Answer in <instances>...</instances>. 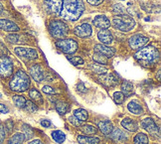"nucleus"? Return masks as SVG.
I'll return each mask as SVG.
<instances>
[{
  "mask_svg": "<svg viewBox=\"0 0 161 144\" xmlns=\"http://www.w3.org/2000/svg\"><path fill=\"white\" fill-rule=\"evenodd\" d=\"M6 130L4 127V124L2 122H0V144H2L5 140V137H6Z\"/></svg>",
  "mask_w": 161,
  "mask_h": 144,
  "instance_id": "obj_41",
  "label": "nucleus"
},
{
  "mask_svg": "<svg viewBox=\"0 0 161 144\" xmlns=\"http://www.w3.org/2000/svg\"><path fill=\"white\" fill-rule=\"evenodd\" d=\"M52 138L59 144L63 143L66 140V135L63 131L61 130H55L52 132Z\"/></svg>",
  "mask_w": 161,
  "mask_h": 144,
  "instance_id": "obj_33",
  "label": "nucleus"
},
{
  "mask_svg": "<svg viewBox=\"0 0 161 144\" xmlns=\"http://www.w3.org/2000/svg\"><path fill=\"white\" fill-rule=\"evenodd\" d=\"M25 108L28 112H30V114H35V112L38 110V106H37V104L35 102L28 101V102H26Z\"/></svg>",
  "mask_w": 161,
  "mask_h": 144,
  "instance_id": "obj_36",
  "label": "nucleus"
},
{
  "mask_svg": "<svg viewBox=\"0 0 161 144\" xmlns=\"http://www.w3.org/2000/svg\"><path fill=\"white\" fill-rule=\"evenodd\" d=\"M135 59L141 62V63H148V64H152V63L156 62L159 59V52L158 50L153 46H147L140 49L139 51L134 55Z\"/></svg>",
  "mask_w": 161,
  "mask_h": 144,
  "instance_id": "obj_3",
  "label": "nucleus"
},
{
  "mask_svg": "<svg viewBox=\"0 0 161 144\" xmlns=\"http://www.w3.org/2000/svg\"><path fill=\"white\" fill-rule=\"evenodd\" d=\"M77 90L80 91V92H85V91H86V86H84V84H79L78 86H77Z\"/></svg>",
  "mask_w": 161,
  "mask_h": 144,
  "instance_id": "obj_49",
  "label": "nucleus"
},
{
  "mask_svg": "<svg viewBox=\"0 0 161 144\" xmlns=\"http://www.w3.org/2000/svg\"><path fill=\"white\" fill-rule=\"evenodd\" d=\"M80 131L85 134L92 135V134H97V128L92 124H85V125H82V126H80Z\"/></svg>",
  "mask_w": 161,
  "mask_h": 144,
  "instance_id": "obj_30",
  "label": "nucleus"
},
{
  "mask_svg": "<svg viewBox=\"0 0 161 144\" xmlns=\"http://www.w3.org/2000/svg\"><path fill=\"white\" fill-rule=\"evenodd\" d=\"M133 144H149V138L145 133H138L133 139Z\"/></svg>",
  "mask_w": 161,
  "mask_h": 144,
  "instance_id": "obj_31",
  "label": "nucleus"
},
{
  "mask_svg": "<svg viewBox=\"0 0 161 144\" xmlns=\"http://www.w3.org/2000/svg\"><path fill=\"white\" fill-rule=\"evenodd\" d=\"M30 84L31 80L28 75L24 71L19 70L11 78L9 82V89L16 92H23L29 89Z\"/></svg>",
  "mask_w": 161,
  "mask_h": 144,
  "instance_id": "obj_2",
  "label": "nucleus"
},
{
  "mask_svg": "<svg viewBox=\"0 0 161 144\" xmlns=\"http://www.w3.org/2000/svg\"><path fill=\"white\" fill-rule=\"evenodd\" d=\"M40 123H41V125H42V126H43V127H45V128L51 127V125H52L51 121L49 120V119H41Z\"/></svg>",
  "mask_w": 161,
  "mask_h": 144,
  "instance_id": "obj_46",
  "label": "nucleus"
},
{
  "mask_svg": "<svg viewBox=\"0 0 161 144\" xmlns=\"http://www.w3.org/2000/svg\"><path fill=\"white\" fill-rule=\"evenodd\" d=\"M69 59V61L72 63L73 65H75V66H79V65H83L85 61L80 58V57H72V58H68Z\"/></svg>",
  "mask_w": 161,
  "mask_h": 144,
  "instance_id": "obj_40",
  "label": "nucleus"
},
{
  "mask_svg": "<svg viewBox=\"0 0 161 144\" xmlns=\"http://www.w3.org/2000/svg\"><path fill=\"white\" fill-rule=\"evenodd\" d=\"M44 2L51 12L58 14L60 13L62 5H63V0H44Z\"/></svg>",
  "mask_w": 161,
  "mask_h": 144,
  "instance_id": "obj_17",
  "label": "nucleus"
},
{
  "mask_svg": "<svg viewBox=\"0 0 161 144\" xmlns=\"http://www.w3.org/2000/svg\"><path fill=\"white\" fill-rule=\"evenodd\" d=\"M68 120H69V122L72 123V124L74 125V126H80V121H79L74 115L69 116V118H68Z\"/></svg>",
  "mask_w": 161,
  "mask_h": 144,
  "instance_id": "obj_43",
  "label": "nucleus"
},
{
  "mask_svg": "<svg viewBox=\"0 0 161 144\" xmlns=\"http://www.w3.org/2000/svg\"><path fill=\"white\" fill-rule=\"evenodd\" d=\"M56 110H57L61 115H65L67 112L70 110V104L67 102L59 101L56 103Z\"/></svg>",
  "mask_w": 161,
  "mask_h": 144,
  "instance_id": "obj_27",
  "label": "nucleus"
},
{
  "mask_svg": "<svg viewBox=\"0 0 161 144\" xmlns=\"http://www.w3.org/2000/svg\"><path fill=\"white\" fill-rule=\"evenodd\" d=\"M97 37H98V39H100V41L103 44H104V45H108V44L113 43V40H114L113 35H111V33L107 29H101L100 32L97 33Z\"/></svg>",
  "mask_w": 161,
  "mask_h": 144,
  "instance_id": "obj_19",
  "label": "nucleus"
},
{
  "mask_svg": "<svg viewBox=\"0 0 161 144\" xmlns=\"http://www.w3.org/2000/svg\"><path fill=\"white\" fill-rule=\"evenodd\" d=\"M42 91H43V92L47 93V95H53V93H55V90L53 89L52 86H43Z\"/></svg>",
  "mask_w": 161,
  "mask_h": 144,
  "instance_id": "obj_45",
  "label": "nucleus"
},
{
  "mask_svg": "<svg viewBox=\"0 0 161 144\" xmlns=\"http://www.w3.org/2000/svg\"><path fill=\"white\" fill-rule=\"evenodd\" d=\"M92 59H94V61L96 63H97V64H101L103 66L108 64V58H106L104 56L98 54V53H95L94 56H92Z\"/></svg>",
  "mask_w": 161,
  "mask_h": 144,
  "instance_id": "obj_35",
  "label": "nucleus"
},
{
  "mask_svg": "<svg viewBox=\"0 0 161 144\" xmlns=\"http://www.w3.org/2000/svg\"><path fill=\"white\" fill-rule=\"evenodd\" d=\"M92 69L94 70L96 73L97 74H106L108 73V69L106 67H103V65H101V64H94L92 66Z\"/></svg>",
  "mask_w": 161,
  "mask_h": 144,
  "instance_id": "obj_38",
  "label": "nucleus"
},
{
  "mask_svg": "<svg viewBox=\"0 0 161 144\" xmlns=\"http://www.w3.org/2000/svg\"><path fill=\"white\" fill-rule=\"evenodd\" d=\"M102 83L103 85L108 86H110L117 85L119 80H117V78H116L115 75H114V74H108L104 77L102 78Z\"/></svg>",
  "mask_w": 161,
  "mask_h": 144,
  "instance_id": "obj_25",
  "label": "nucleus"
},
{
  "mask_svg": "<svg viewBox=\"0 0 161 144\" xmlns=\"http://www.w3.org/2000/svg\"><path fill=\"white\" fill-rule=\"evenodd\" d=\"M77 139L80 144H98L100 143V138H98V137H96V136L78 135Z\"/></svg>",
  "mask_w": 161,
  "mask_h": 144,
  "instance_id": "obj_23",
  "label": "nucleus"
},
{
  "mask_svg": "<svg viewBox=\"0 0 161 144\" xmlns=\"http://www.w3.org/2000/svg\"><path fill=\"white\" fill-rule=\"evenodd\" d=\"M95 52L101 54V55L104 56L106 58L109 59V58L114 56L115 50L111 47H108V45H104V44H97V45L95 46Z\"/></svg>",
  "mask_w": 161,
  "mask_h": 144,
  "instance_id": "obj_13",
  "label": "nucleus"
},
{
  "mask_svg": "<svg viewBox=\"0 0 161 144\" xmlns=\"http://www.w3.org/2000/svg\"><path fill=\"white\" fill-rule=\"evenodd\" d=\"M92 28L88 23L80 24L74 29V34L78 37H80V38H86V37H90L92 35Z\"/></svg>",
  "mask_w": 161,
  "mask_h": 144,
  "instance_id": "obj_12",
  "label": "nucleus"
},
{
  "mask_svg": "<svg viewBox=\"0 0 161 144\" xmlns=\"http://www.w3.org/2000/svg\"><path fill=\"white\" fill-rule=\"evenodd\" d=\"M28 144H45L43 141H41L40 139H35V140H33V141H31L30 143H28Z\"/></svg>",
  "mask_w": 161,
  "mask_h": 144,
  "instance_id": "obj_50",
  "label": "nucleus"
},
{
  "mask_svg": "<svg viewBox=\"0 0 161 144\" xmlns=\"http://www.w3.org/2000/svg\"><path fill=\"white\" fill-rule=\"evenodd\" d=\"M91 5H94V6H97V5H100L103 0H86Z\"/></svg>",
  "mask_w": 161,
  "mask_h": 144,
  "instance_id": "obj_48",
  "label": "nucleus"
},
{
  "mask_svg": "<svg viewBox=\"0 0 161 144\" xmlns=\"http://www.w3.org/2000/svg\"><path fill=\"white\" fill-rule=\"evenodd\" d=\"M6 40L12 44H27L29 42V38L25 35L20 34H11L6 37Z\"/></svg>",
  "mask_w": 161,
  "mask_h": 144,
  "instance_id": "obj_18",
  "label": "nucleus"
},
{
  "mask_svg": "<svg viewBox=\"0 0 161 144\" xmlns=\"http://www.w3.org/2000/svg\"><path fill=\"white\" fill-rule=\"evenodd\" d=\"M8 55V50L5 47L3 43H0V57H4V56Z\"/></svg>",
  "mask_w": 161,
  "mask_h": 144,
  "instance_id": "obj_44",
  "label": "nucleus"
},
{
  "mask_svg": "<svg viewBox=\"0 0 161 144\" xmlns=\"http://www.w3.org/2000/svg\"><path fill=\"white\" fill-rule=\"evenodd\" d=\"M110 137L114 141H117V142H123V141H125L127 139L126 133H125V131H122L119 128L113 129V131L110 132Z\"/></svg>",
  "mask_w": 161,
  "mask_h": 144,
  "instance_id": "obj_21",
  "label": "nucleus"
},
{
  "mask_svg": "<svg viewBox=\"0 0 161 144\" xmlns=\"http://www.w3.org/2000/svg\"><path fill=\"white\" fill-rule=\"evenodd\" d=\"M2 12H3V6H2L1 3H0V15L2 14Z\"/></svg>",
  "mask_w": 161,
  "mask_h": 144,
  "instance_id": "obj_51",
  "label": "nucleus"
},
{
  "mask_svg": "<svg viewBox=\"0 0 161 144\" xmlns=\"http://www.w3.org/2000/svg\"><path fill=\"white\" fill-rule=\"evenodd\" d=\"M22 129H23V134L25 136V139H30L34 136V131L32 127L29 126L28 124H23Z\"/></svg>",
  "mask_w": 161,
  "mask_h": 144,
  "instance_id": "obj_34",
  "label": "nucleus"
},
{
  "mask_svg": "<svg viewBox=\"0 0 161 144\" xmlns=\"http://www.w3.org/2000/svg\"><path fill=\"white\" fill-rule=\"evenodd\" d=\"M134 86L133 85L128 82V80H123L121 84V92L125 95V97H129L133 92Z\"/></svg>",
  "mask_w": 161,
  "mask_h": 144,
  "instance_id": "obj_28",
  "label": "nucleus"
},
{
  "mask_svg": "<svg viewBox=\"0 0 161 144\" xmlns=\"http://www.w3.org/2000/svg\"><path fill=\"white\" fill-rule=\"evenodd\" d=\"M84 10L85 5L82 0H63L59 15L62 19L76 21L83 14Z\"/></svg>",
  "mask_w": 161,
  "mask_h": 144,
  "instance_id": "obj_1",
  "label": "nucleus"
},
{
  "mask_svg": "<svg viewBox=\"0 0 161 144\" xmlns=\"http://www.w3.org/2000/svg\"><path fill=\"white\" fill-rule=\"evenodd\" d=\"M25 141V136L21 132H17L12 135L7 141V144H23Z\"/></svg>",
  "mask_w": 161,
  "mask_h": 144,
  "instance_id": "obj_29",
  "label": "nucleus"
},
{
  "mask_svg": "<svg viewBox=\"0 0 161 144\" xmlns=\"http://www.w3.org/2000/svg\"><path fill=\"white\" fill-rule=\"evenodd\" d=\"M56 46L65 54H73L78 50V43L73 39H59Z\"/></svg>",
  "mask_w": 161,
  "mask_h": 144,
  "instance_id": "obj_6",
  "label": "nucleus"
},
{
  "mask_svg": "<svg viewBox=\"0 0 161 144\" xmlns=\"http://www.w3.org/2000/svg\"><path fill=\"white\" fill-rule=\"evenodd\" d=\"M127 109L130 111L132 114H134V115H141L144 112L142 105L139 102H135V101H132L130 102H128Z\"/></svg>",
  "mask_w": 161,
  "mask_h": 144,
  "instance_id": "obj_20",
  "label": "nucleus"
},
{
  "mask_svg": "<svg viewBox=\"0 0 161 144\" xmlns=\"http://www.w3.org/2000/svg\"><path fill=\"white\" fill-rule=\"evenodd\" d=\"M15 54L20 57L21 59L31 61L38 58V52L33 48H26V47H16L14 49Z\"/></svg>",
  "mask_w": 161,
  "mask_h": 144,
  "instance_id": "obj_8",
  "label": "nucleus"
},
{
  "mask_svg": "<svg viewBox=\"0 0 161 144\" xmlns=\"http://www.w3.org/2000/svg\"><path fill=\"white\" fill-rule=\"evenodd\" d=\"M12 101H13L14 104L17 106V108H25V104H26V99L24 97L22 96H19V95H15L12 97Z\"/></svg>",
  "mask_w": 161,
  "mask_h": 144,
  "instance_id": "obj_32",
  "label": "nucleus"
},
{
  "mask_svg": "<svg viewBox=\"0 0 161 144\" xmlns=\"http://www.w3.org/2000/svg\"><path fill=\"white\" fill-rule=\"evenodd\" d=\"M92 24L96 27L101 28V29H107L110 26V21L108 18L104 15H97L94 20H92Z\"/></svg>",
  "mask_w": 161,
  "mask_h": 144,
  "instance_id": "obj_15",
  "label": "nucleus"
},
{
  "mask_svg": "<svg viewBox=\"0 0 161 144\" xmlns=\"http://www.w3.org/2000/svg\"><path fill=\"white\" fill-rule=\"evenodd\" d=\"M97 127H98V129H100L103 134H106V135L110 134V132L114 129L113 123H111L109 120H102V121H98L97 122Z\"/></svg>",
  "mask_w": 161,
  "mask_h": 144,
  "instance_id": "obj_22",
  "label": "nucleus"
},
{
  "mask_svg": "<svg viewBox=\"0 0 161 144\" xmlns=\"http://www.w3.org/2000/svg\"><path fill=\"white\" fill-rule=\"evenodd\" d=\"M148 42H149L148 37H146L144 35H141V34L133 35L128 40L129 46H130V48H132L133 50H138L142 47H144L146 44H148Z\"/></svg>",
  "mask_w": 161,
  "mask_h": 144,
  "instance_id": "obj_9",
  "label": "nucleus"
},
{
  "mask_svg": "<svg viewBox=\"0 0 161 144\" xmlns=\"http://www.w3.org/2000/svg\"><path fill=\"white\" fill-rule=\"evenodd\" d=\"M141 126L143 127L148 133L150 135L154 136V137H159L160 136V131H159V128L156 125L155 121H154L151 117H147L145 119L142 120L141 122Z\"/></svg>",
  "mask_w": 161,
  "mask_h": 144,
  "instance_id": "obj_10",
  "label": "nucleus"
},
{
  "mask_svg": "<svg viewBox=\"0 0 161 144\" xmlns=\"http://www.w3.org/2000/svg\"><path fill=\"white\" fill-rule=\"evenodd\" d=\"M113 12L114 13H116V15H121V14H125V8H123V6L120 5V4H114L113 6Z\"/></svg>",
  "mask_w": 161,
  "mask_h": 144,
  "instance_id": "obj_39",
  "label": "nucleus"
},
{
  "mask_svg": "<svg viewBox=\"0 0 161 144\" xmlns=\"http://www.w3.org/2000/svg\"><path fill=\"white\" fill-rule=\"evenodd\" d=\"M29 72L30 75L32 76V78L34 79L35 82L37 83H41L45 79V70L44 68L42 66L38 65V64H35L33 66H31L29 69Z\"/></svg>",
  "mask_w": 161,
  "mask_h": 144,
  "instance_id": "obj_11",
  "label": "nucleus"
},
{
  "mask_svg": "<svg viewBox=\"0 0 161 144\" xmlns=\"http://www.w3.org/2000/svg\"><path fill=\"white\" fill-rule=\"evenodd\" d=\"M113 25L117 30L122 31V32H128V31H131L135 27V21L129 15L121 14L114 17Z\"/></svg>",
  "mask_w": 161,
  "mask_h": 144,
  "instance_id": "obj_4",
  "label": "nucleus"
},
{
  "mask_svg": "<svg viewBox=\"0 0 161 144\" xmlns=\"http://www.w3.org/2000/svg\"><path fill=\"white\" fill-rule=\"evenodd\" d=\"M0 29L6 31V32H18L19 27L10 20L6 19H0Z\"/></svg>",
  "mask_w": 161,
  "mask_h": 144,
  "instance_id": "obj_14",
  "label": "nucleus"
},
{
  "mask_svg": "<svg viewBox=\"0 0 161 144\" xmlns=\"http://www.w3.org/2000/svg\"><path fill=\"white\" fill-rule=\"evenodd\" d=\"M0 112H1V114H8V112H9V108L5 104L0 103Z\"/></svg>",
  "mask_w": 161,
  "mask_h": 144,
  "instance_id": "obj_47",
  "label": "nucleus"
},
{
  "mask_svg": "<svg viewBox=\"0 0 161 144\" xmlns=\"http://www.w3.org/2000/svg\"><path fill=\"white\" fill-rule=\"evenodd\" d=\"M120 124L125 130L130 131V132H135V131L138 129V123L135 120L131 119V118H129V117L123 118Z\"/></svg>",
  "mask_w": 161,
  "mask_h": 144,
  "instance_id": "obj_16",
  "label": "nucleus"
},
{
  "mask_svg": "<svg viewBox=\"0 0 161 144\" xmlns=\"http://www.w3.org/2000/svg\"><path fill=\"white\" fill-rule=\"evenodd\" d=\"M114 101L116 104H122L125 102V95L121 91H116L114 93Z\"/></svg>",
  "mask_w": 161,
  "mask_h": 144,
  "instance_id": "obj_37",
  "label": "nucleus"
},
{
  "mask_svg": "<svg viewBox=\"0 0 161 144\" xmlns=\"http://www.w3.org/2000/svg\"><path fill=\"white\" fill-rule=\"evenodd\" d=\"M74 116H75L79 121L85 122L88 120L89 114H88V111L84 108H78L74 110Z\"/></svg>",
  "mask_w": 161,
  "mask_h": 144,
  "instance_id": "obj_26",
  "label": "nucleus"
},
{
  "mask_svg": "<svg viewBox=\"0 0 161 144\" xmlns=\"http://www.w3.org/2000/svg\"><path fill=\"white\" fill-rule=\"evenodd\" d=\"M68 25L61 20H53L49 25V32L56 39H62L69 34Z\"/></svg>",
  "mask_w": 161,
  "mask_h": 144,
  "instance_id": "obj_5",
  "label": "nucleus"
},
{
  "mask_svg": "<svg viewBox=\"0 0 161 144\" xmlns=\"http://www.w3.org/2000/svg\"><path fill=\"white\" fill-rule=\"evenodd\" d=\"M13 74V63L7 56L0 57V76L6 79Z\"/></svg>",
  "mask_w": 161,
  "mask_h": 144,
  "instance_id": "obj_7",
  "label": "nucleus"
},
{
  "mask_svg": "<svg viewBox=\"0 0 161 144\" xmlns=\"http://www.w3.org/2000/svg\"><path fill=\"white\" fill-rule=\"evenodd\" d=\"M29 97L37 104H43V102H44V99H43V97L40 93V91H37L35 87H33V89H31L29 91Z\"/></svg>",
  "mask_w": 161,
  "mask_h": 144,
  "instance_id": "obj_24",
  "label": "nucleus"
},
{
  "mask_svg": "<svg viewBox=\"0 0 161 144\" xmlns=\"http://www.w3.org/2000/svg\"><path fill=\"white\" fill-rule=\"evenodd\" d=\"M4 127H5V130H6V132L10 133L11 131L13 130V127H14L13 121H12L11 119H8L7 121L5 122V124H4Z\"/></svg>",
  "mask_w": 161,
  "mask_h": 144,
  "instance_id": "obj_42",
  "label": "nucleus"
}]
</instances>
